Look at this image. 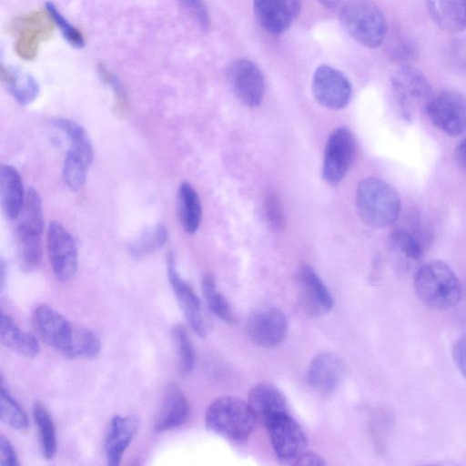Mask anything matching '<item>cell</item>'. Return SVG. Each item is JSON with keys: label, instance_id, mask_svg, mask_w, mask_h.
Segmentation results:
<instances>
[{"label": "cell", "instance_id": "f546056e", "mask_svg": "<svg viewBox=\"0 0 466 466\" xmlns=\"http://www.w3.org/2000/svg\"><path fill=\"white\" fill-rule=\"evenodd\" d=\"M202 292L209 309L220 319L231 323L235 321L230 305L217 289L214 278L207 274L202 279Z\"/></svg>", "mask_w": 466, "mask_h": 466}, {"label": "cell", "instance_id": "d6a6232c", "mask_svg": "<svg viewBox=\"0 0 466 466\" xmlns=\"http://www.w3.org/2000/svg\"><path fill=\"white\" fill-rule=\"evenodd\" d=\"M165 226L157 224L153 228L143 232L130 246V253L135 258H141L162 248L167 240Z\"/></svg>", "mask_w": 466, "mask_h": 466}, {"label": "cell", "instance_id": "9a60e30c", "mask_svg": "<svg viewBox=\"0 0 466 466\" xmlns=\"http://www.w3.org/2000/svg\"><path fill=\"white\" fill-rule=\"evenodd\" d=\"M247 332L251 340L263 348L281 343L288 332V322L281 310L265 306L253 310L247 321Z\"/></svg>", "mask_w": 466, "mask_h": 466}, {"label": "cell", "instance_id": "74e56055", "mask_svg": "<svg viewBox=\"0 0 466 466\" xmlns=\"http://www.w3.org/2000/svg\"><path fill=\"white\" fill-rule=\"evenodd\" d=\"M452 359L459 371L466 379V332L454 343Z\"/></svg>", "mask_w": 466, "mask_h": 466}, {"label": "cell", "instance_id": "44dd1931", "mask_svg": "<svg viewBox=\"0 0 466 466\" xmlns=\"http://www.w3.org/2000/svg\"><path fill=\"white\" fill-rule=\"evenodd\" d=\"M0 199L5 218L11 221L16 220L23 209L25 197L21 177L10 165H3L0 169Z\"/></svg>", "mask_w": 466, "mask_h": 466}, {"label": "cell", "instance_id": "ba28073f", "mask_svg": "<svg viewBox=\"0 0 466 466\" xmlns=\"http://www.w3.org/2000/svg\"><path fill=\"white\" fill-rule=\"evenodd\" d=\"M355 155V140L351 131L336 128L329 137L323 157L322 177L330 186L339 185L347 175Z\"/></svg>", "mask_w": 466, "mask_h": 466}, {"label": "cell", "instance_id": "3957f363", "mask_svg": "<svg viewBox=\"0 0 466 466\" xmlns=\"http://www.w3.org/2000/svg\"><path fill=\"white\" fill-rule=\"evenodd\" d=\"M256 420L248 402L233 396L216 399L205 415L206 427L209 431L236 443L248 439Z\"/></svg>", "mask_w": 466, "mask_h": 466}, {"label": "cell", "instance_id": "1f68e13d", "mask_svg": "<svg viewBox=\"0 0 466 466\" xmlns=\"http://www.w3.org/2000/svg\"><path fill=\"white\" fill-rule=\"evenodd\" d=\"M0 416L1 420L14 430L25 431L28 429L25 412L4 386L1 388Z\"/></svg>", "mask_w": 466, "mask_h": 466}, {"label": "cell", "instance_id": "30bf717a", "mask_svg": "<svg viewBox=\"0 0 466 466\" xmlns=\"http://www.w3.org/2000/svg\"><path fill=\"white\" fill-rule=\"evenodd\" d=\"M426 114L438 129L449 136L466 132V96L459 92L445 90L435 94Z\"/></svg>", "mask_w": 466, "mask_h": 466}, {"label": "cell", "instance_id": "ab89813d", "mask_svg": "<svg viewBox=\"0 0 466 466\" xmlns=\"http://www.w3.org/2000/svg\"><path fill=\"white\" fill-rule=\"evenodd\" d=\"M450 57L456 66L466 70V38L458 39L452 43Z\"/></svg>", "mask_w": 466, "mask_h": 466}, {"label": "cell", "instance_id": "4316f807", "mask_svg": "<svg viewBox=\"0 0 466 466\" xmlns=\"http://www.w3.org/2000/svg\"><path fill=\"white\" fill-rule=\"evenodd\" d=\"M33 417L37 427L43 457L51 460L56 452V433L54 421L46 406L40 401L34 404Z\"/></svg>", "mask_w": 466, "mask_h": 466}, {"label": "cell", "instance_id": "f1b7e54d", "mask_svg": "<svg viewBox=\"0 0 466 466\" xmlns=\"http://www.w3.org/2000/svg\"><path fill=\"white\" fill-rule=\"evenodd\" d=\"M393 248L407 259L419 262L422 259L424 248L420 238L403 227L395 228L390 234Z\"/></svg>", "mask_w": 466, "mask_h": 466}, {"label": "cell", "instance_id": "ee69618b", "mask_svg": "<svg viewBox=\"0 0 466 466\" xmlns=\"http://www.w3.org/2000/svg\"><path fill=\"white\" fill-rule=\"evenodd\" d=\"M323 6L327 8H335L339 0H318Z\"/></svg>", "mask_w": 466, "mask_h": 466}, {"label": "cell", "instance_id": "484cf974", "mask_svg": "<svg viewBox=\"0 0 466 466\" xmlns=\"http://www.w3.org/2000/svg\"><path fill=\"white\" fill-rule=\"evenodd\" d=\"M177 212L183 229L194 234L201 222L202 209L198 195L188 182H183L177 194Z\"/></svg>", "mask_w": 466, "mask_h": 466}, {"label": "cell", "instance_id": "8d00e7d4", "mask_svg": "<svg viewBox=\"0 0 466 466\" xmlns=\"http://www.w3.org/2000/svg\"><path fill=\"white\" fill-rule=\"evenodd\" d=\"M179 5L191 15V17L203 29L210 27V16L205 3L202 0H177Z\"/></svg>", "mask_w": 466, "mask_h": 466}, {"label": "cell", "instance_id": "e0dca14e", "mask_svg": "<svg viewBox=\"0 0 466 466\" xmlns=\"http://www.w3.org/2000/svg\"><path fill=\"white\" fill-rule=\"evenodd\" d=\"M167 275L177 300L194 332L203 338L207 325L200 300L192 287L177 272L173 257L168 256Z\"/></svg>", "mask_w": 466, "mask_h": 466}, {"label": "cell", "instance_id": "8fae6325", "mask_svg": "<svg viewBox=\"0 0 466 466\" xmlns=\"http://www.w3.org/2000/svg\"><path fill=\"white\" fill-rule=\"evenodd\" d=\"M46 247L52 270L57 279L67 281L77 270L78 254L72 235L57 221L47 228Z\"/></svg>", "mask_w": 466, "mask_h": 466}, {"label": "cell", "instance_id": "9c48e42d", "mask_svg": "<svg viewBox=\"0 0 466 466\" xmlns=\"http://www.w3.org/2000/svg\"><path fill=\"white\" fill-rule=\"evenodd\" d=\"M264 424L274 451L281 461L288 464L297 455L305 451L308 445L307 436L289 411L270 416Z\"/></svg>", "mask_w": 466, "mask_h": 466}, {"label": "cell", "instance_id": "6da1fadb", "mask_svg": "<svg viewBox=\"0 0 466 466\" xmlns=\"http://www.w3.org/2000/svg\"><path fill=\"white\" fill-rule=\"evenodd\" d=\"M356 208L360 219L374 228L393 225L400 212V198L396 189L377 177L360 180L356 189Z\"/></svg>", "mask_w": 466, "mask_h": 466}, {"label": "cell", "instance_id": "7c38bea8", "mask_svg": "<svg viewBox=\"0 0 466 466\" xmlns=\"http://www.w3.org/2000/svg\"><path fill=\"white\" fill-rule=\"evenodd\" d=\"M33 320L44 342L64 357L71 359L76 327L47 305L35 308Z\"/></svg>", "mask_w": 466, "mask_h": 466}, {"label": "cell", "instance_id": "603a6c76", "mask_svg": "<svg viewBox=\"0 0 466 466\" xmlns=\"http://www.w3.org/2000/svg\"><path fill=\"white\" fill-rule=\"evenodd\" d=\"M248 404L256 418L263 422L274 414L289 411L286 397L268 382L258 383L250 389Z\"/></svg>", "mask_w": 466, "mask_h": 466}, {"label": "cell", "instance_id": "4fadbf2b", "mask_svg": "<svg viewBox=\"0 0 466 466\" xmlns=\"http://www.w3.org/2000/svg\"><path fill=\"white\" fill-rule=\"evenodd\" d=\"M228 84L238 100L249 108L258 106L264 97L265 80L260 69L244 58L231 61L226 69Z\"/></svg>", "mask_w": 466, "mask_h": 466}, {"label": "cell", "instance_id": "7bdbcfd3", "mask_svg": "<svg viewBox=\"0 0 466 466\" xmlns=\"http://www.w3.org/2000/svg\"><path fill=\"white\" fill-rule=\"evenodd\" d=\"M287 3L289 4L294 16H298L299 12H300V8H301V3H300V0H286Z\"/></svg>", "mask_w": 466, "mask_h": 466}, {"label": "cell", "instance_id": "277c9868", "mask_svg": "<svg viewBox=\"0 0 466 466\" xmlns=\"http://www.w3.org/2000/svg\"><path fill=\"white\" fill-rule=\"evenodd\" d=\"M17 219L15 241L20 265L26 271L35 270L42 260L44 215L39 194L32 187Z\"/></svg>", "mask_w": 466, "mask_h": 466}, {"label": "cell", "instance_id": "cb8c5ba5", "mask_svg": "<svg viewBox=\"0 0 466 466\" xmlns=\"http://www.w3.org/2000/svg\"><path fill=\"white\" fill-rule=\"evenodd\" d=\"M431 19L442 30H466V0H427Z\"/></svg>", "mask_w": 466, "mask_h": 466}, {"label": "cell", "instance_id": "83f0119b", "mask_svg": "<svg viewBox=\"0 0 466 466\" xmlns=\"http://www.w3.org/2000/svg\"><path fill=\"white\" fill-rule=\"evenodd\" d=\"M5 81L9 92L20 105H28L37 97L39 86L32 76L11 70Z\"/></svg>", "mask_w": 466, "mask_h": 466}, {"label": "cell", "instance_id": "d4e9b609", "mask_svg": "<svg viewBox=\"0 0 466 466\" xmlns=\"http://www.w3.org/2000/svg\"><path fill=\"white\" fill-rule=\"evenodd\" d=\"M0 339L4 346L26 358H34L40 351L35 337L21 329L13 319L4 312L0 319Z\"/></svg>", "mask_w": 466, "mask_h": 466}, {"label": "cell", "instance_id": "f35d334b", "mask_svg": "<svg viewBox=\"0 0 466 466\" xmlns=\"http://www.w3.org/2000/svg\"><path fill=\"white\" fill-rule=\"evenodd\" d=\"M0 465L16 466L19 465L15 451L10 441L5 436H0Z\"/></svg>", "mask_w": 466, "mask_h": 466}, {"label": "cell", "instance_id": "7a4b0ae2", "mask_svg": "<svg viewBox=\"0 0 466 466\" xmlns=\"http://www.w3.org/2000/svg\"><path fill=\"white\" fill-rule=\"evenodd\" d=\"M413 284L420 300L435 310L449 309L461 298V287L456 274L441 260L421 265L414 275Z\"/></svg>", "mask_w": 466, "mask_h": 466}, {"label": "cell", "instance_id": "7402d4cb", "mask_svg": "<svg viewBox=\"0 0 466 466\" xmlns=\"http://www.w3.org/2000/svg\"><path fill=\"white\" fill-rule=\"evenodd\" d=\"M253 11L260 26L274 35L288 30L295 18L286 0H253Z\"/></svg>", "mask_w": 466, "mask_h": 466}, {"label": "cell", "instance_id": "5b68a950", "mask_svg": "<svg viewBox=\"0 0 466 466\" xmlns=\"http://www.w3.org/2000/svg\"><path fill=\"white\" fill-rule=\"evenodd\" d=\"M339 19L348 34L366 47H379L385 38V17L371 0H348L340 9Z\"/></svg>", "mask_w": 466, "mask_h": 466}, {"label": "cell", "instance_id": "836d02e7", "mask_svg": "<svg viewBox=\"0 0 466 466\" xmlns=\"http://www.w3.org/2000/svg\"><path fill=\"white\" fill-rule=\"evenodd\" d=\"M100 347V339L96 333L88 329L76 327L73 341L71 359L94 358L99 353Z\"/></svg>", "mask_w": 466, "mask_h": 466}, {"label": "cell", "instance_id": "8992f818", "mask_svg": "<svg viewBox=\"0 0 466 466\" xmlns=\"http://www.w3.org/2000/svg\"><path fill=\"white\" fill-rule=\"evenodd\" d=\"M390 86L400 113L407 121L413 120L420 113H426L435 95L424 74L411 66L396 70L391 76Z\"/></svg>", "mask_w": 466, "mask_h": 466}, {"label": "cell", "instance_id": "d6986e66", "mask_svg": "<svg viewBox=\"0 0 466 466\" xmlns=\"http://www.w3.org/2000/svg\"><path fill=\"white\" fill-rule=\"evenodd\" d=\"M189 404L181 389L175 383L168 384L155 422L157 431L177 428L187 420Z\"/></svg>", "mask_w": 466, "mask_h": 466}, {"label": "cell", "instance_id": "b9f144b4", "mask_svg": "<svg viewBox=\"0 0 466 466\" xmlns=\"http://www.w3.org/2000/svg\"><path fill=\"white\" fill-rule=\"evenodd\" d=\"M455 159L458 165L466 171V137H463L455 148Z\"/></svg>", "mask_w": 466, "mask_h": 466}, {"label": "cell", "instance_id": "ac0fdd59", "mask_svg": "<svg viewBox=\"0 0 466 466\" xmlns=\"http://www.w3.org/2000/svg\"><path fill=\"white\" fill-rule=\"evenodd\" d=\"M345 374V366L340 358L329 352L317 355L309 363L307 379L314 389L320 391L335 390Z\"/></svg>", "mask_w": 466, "mask_h": 466}, {"label": "cell", "instance_id": "60d3db41", "mask_svg": "<svg viewBox=\"0 0 466 466\" xmlns=\"http://www.w3.org/2000/svg\"><path fill=\"white\" fill-rule=\"evenodd\" d=\"M291 465L321 466L326 462L319 454L309 451H303L288 462Z\"/></svg>", "mask_w": 466, "mask_h": 466}, {"label": "cell", "instance_id": "e575fe53", "mask_svg": "<svg viewBox=\"0 0 466 466\" xmlns=\"http://www.w3.org/2000/svg\"><path fill=\"white\" fill-rule=\"evenodd\" d=\"M46 7L49 15L53 17L56 25L60 28V31L64 38L74 47L82 48L85 46V40L82 34L70 24L63 16V15L57 10L56 6L52 2H47Z\"/></svg>", "mask_w": 466, "mask_h": 466}, {"label": "cell", "instance_id": "d590c367", "mask_svg": "<svg viewBox=\"0 0 466 466\" xmlns=\"http://www.w3.org/2000/svg\"><path fill=\"white\" fill-rule=\"evenodd\" d=\"M264 213L267 223L274 230L284 228L285 218L281 203L275 194L268 195L264 201Z\"/></svg>", "mask_w": 466, "mask_h": 466}, {"label": "cell", "instance_id": "52a82bcc", "mask_svg": "<svg viewBox=\"0 0 466 466\" xmlns=\"http://www.w3.org/2000/svg\"><path fill=\"white\" fill-rule=\"evenodd\" d=\"M54 124L69 139L62 170L63 180L71 191H78L85 184L94 157L90 138L86 129L76 121L59 118Z\"/></svg>", "mask_w": 466, "mask_h": 466}, {"label": "cell", "instance_id": "ffe728a7", "mask_svg": "<svg viewBox=\"0 0 466 466\" xmlns=\"http://www.w3.org/2000/svg\"><path fill=\"white\" fill-rule=\"evenodd\" d=\"M137 431L133 419L121 415L112 418L105 439V453L107 464H120L122 457Z\"/></svg>", "mask_w": 466, "mask_h": 466}, {"label": "cell", "instance_id": "f6af8a7d", "mask_svg": "<svg viewBox=\"0 0 466 466\" xmlns=\"http://www.w3.org/2000/svg\"><path fill=\"white\" fill-rule=\"evenodd\" d=\"M4 279H5V263L2 261L1 263V286L3 288L4 286Z\"/></svg>", "mask_w": 466, "mask_h": 466}, {"label": "cell", "instance_id": "4dcf8cb0", "mask_svg": "<svg viewBox=\"0 0 466 466\" xmlns=\"http://www.w3.org/2000/svg\"><path fill=\"white\" fill-rule=\"evenodd\" d=\"M172 338L177 354V370L180 375H187L195 365V351L185 327L177 324L172 328Z\"/></svg>", "mask_w": 466, "mask_h": 466}, {"label": "cell", "instance_id": "2e32d148", "mask_svg": "<svg viewBox=\"0 0 466 466\" xmlns=\"http://www.w3.org/2000/svg\"><path fill=\"white\" fill-rule=\"evenodd\" d=\"M299 303L310 316H321L333 307V298L316 271L309 266H302L297 275Z\"/></svg>", "mask_w": 466, "mask_h": 466}, {"label": "cell", "instance_id": "5bb4252c", "mask_svg": "<svg viewBox=\"0 0 466 466\" xmlns=\"http://www.w3.org/2000/svg\"><path fill=\"white\" fill-rule=\"evenodd\" d=\"M311 87L316 101L328 109H341L351 99L352 87L347 76L328 65L315 70Z\"/></svg>", "mask_w": 466, "mask_h": 466}]
</instances>
